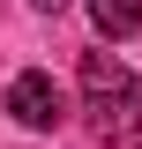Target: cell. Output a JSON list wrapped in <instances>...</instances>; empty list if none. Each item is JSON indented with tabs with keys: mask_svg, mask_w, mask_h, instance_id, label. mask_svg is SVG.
Segmentation results:
<instances>
[{
	"mask_svg": "<svg viewBox=\"0 0 142 149\" xmlns=\"http://www.w3.org/2000/svg\"><path fill=\"white\" fill-rule=\"evenodd\" d=\"M90 22L105 37H135L142 30V0H90Z\"/></svg>",
	"mask_w": 142,
	"mask_h": 149,
	"instance_id": "cell-3",
	"label": "cell"
},
{
	"mask_svg": "<svg viewBox=\"0 0 142 149\" xmlns=\"http://www.w3.org/2000/svg\"><path fill=\"white\" fill-rule=\"evenodd\" d=\"M0 104L15 112L22 127H60V112H67V97H60V82H53V74L22 67L15 82H8V97H0Z\"/></svg>",
	"mask_w": 142,
	"mask_h": 149,
	"instance_id": "cell-2",
	"label": "cell"
},
{
	"mask_svg": "<svg viewBox=\"0 0 142 149\" xmlns=\"http://www.w3.org/2000/svg\"><path fill=\"white\" fill-rule=\"evenodd\" d=\"M30 8H45V15H60V8H67V0H30Z\"/></svg>",
	"mask_w": 142,
	"mask_h": 149,
	"instance_id": "cell-4",
	"label": "cell"
},
{
	"mask_svg": "<svg viewBox=\"0 0 142 149\" xmlns=\"http://www.w3.org/2000/svg\"><path fill=\"white\" fill-rule=\"evenodd\" d=\"M82 112H90V134L97 142H135L142 134V82L120 67L112 52H82Z\"/></svg>",
	"mask_w": 142,
	"mask_h": 149,
	"instance_id": "cell-1",
	"label": "cell"
}]
</instances>
